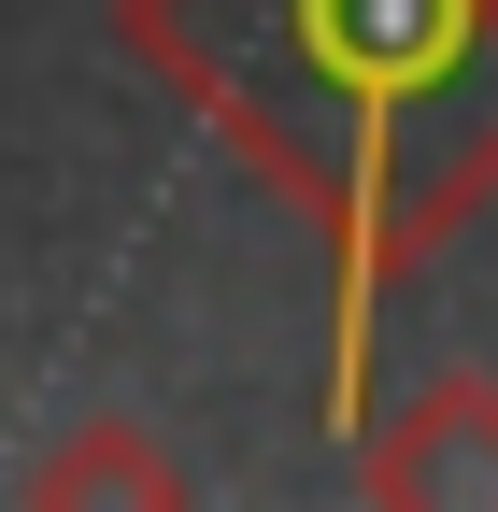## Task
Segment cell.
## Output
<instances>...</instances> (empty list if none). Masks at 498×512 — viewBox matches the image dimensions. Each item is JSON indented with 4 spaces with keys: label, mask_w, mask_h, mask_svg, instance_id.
Returning <instances> with one entry per match:
<instances>
[{
    "label": "cell",
    "mask_w": 498,
    "mask_h": 512,
    "mask_svg": "<svg viewBox=\"0 0 498 512\" xmlns=\"http://www.w3.org/2000/svg\"><path fill=\"white\" fill-rule=\"evenodd\" d=\"M15 498H72V512L86 498H129V512H171L185 498V456H157L129 413H86L72 441H43V456L15 470Z\"/></svg>",
    "instance_id": "3"
},
{
    "label": "cell",
    "mask_w": 498,
    "mask_h": 512,
    "mask_svg": "<svg viewBox=\"0 0 498 512\" xmlns=\"http://www.w3.org/2000/svg\"><path fill=\"white\" fill-rule=\"evenodd\" d=\"M356 498L498 512V370H427L399 413H356Z\"/></svg>",
    "instance_id": "2"
},
{
    "label": "cell",
    "mask_w": 498,
    "mask_h": 512,
    "mask_svg": "<svg viewBox=\"0 0 498 512\" xmlns=\"http://www.w3.org/2000/svg\"><path fill=\"white\" fill-rule=\"evenodd\" d=\"M114 43L328 242V427H356L399 271L498 200V0H114Z\"/></svg>",
    "instance_id": "1"
}]
</instances>
